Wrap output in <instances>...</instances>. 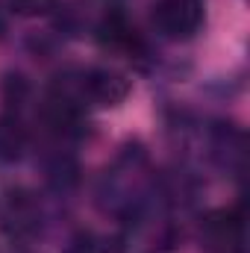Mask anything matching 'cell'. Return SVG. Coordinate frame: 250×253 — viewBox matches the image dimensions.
Instances as JSON below:
<instances>
[{
    "label": "cell",
    "instance_id": "6da1fadb",
    "mask_svg": "<svg viewBox=\"0 0 250 253\" xmlns=\"http://www.w3.org/2000/svg\"><path fill=\"white\" fill-rule=\"evenodd\" d=\"M200 21H203L200 0H159L153 9V24L171 39H188L191 33H197Z\"/></svg>",
    "mask_w": 250,
    "mask_h": 253
},
{
    "label": "cell",
    "instance_id": "7a4b0ae2",
    "mask_svg": "<svg viewBox=\"0 0 250 253\" xmlns=\"http://www.w3.org/2000/svg\"><path fill=\"white\" fill-rule=\"evenodd\" d=\"M129 91H132L129 80L118 71H109V68H94L83 80V94L94 106H118L129 97Z\"/></svg>",
    "mask_w": 250,
    "mask_h": 253
},
{
    "label": "cell",
    "instance_id": "3957f363",
    "mask_svg": "<svg viewBox=\"0 0 250 253\" xmlns=\"http://www.w3.org/2000/svg\"><path fill=\"white\" fill-rule=\"evenodd\" d=\"M203 239L215 253H233L242 248V215L221 209L203 221Z\"/></svg>",
    "mask_w": 250,
    "mask_h": 253
},
{
    "label": "cell",
    "instance_id": "277c9868",
    "mask_svg": "<svg viewBox=\"0 0 250 253\" xmlns=\"http://www.w3.org/2000/svg\"><path fill=\"white\" fill-rule=\"evenodd\" d=\"M27 147V132L15 118H0V159H18Z\"/></svg>",
    "mask_w": 250,
    "mask_h": 253
},
{
    "label": "cell",
    "instance_id": "5b68a950",
    "mask_svg": "<svg viewBox=\"0 0 250 253\" xmlns=\"http://www.w3.org/2000/svg\"><path fill=\"white\" fill-rule=\"evenodd\" d=\"M9 6L18 12V15H27V18H36V15H47L56 0H9Z\"/></svg>",
    "mask_w": 250,
    "mask_h": 253
}]
</instances>
